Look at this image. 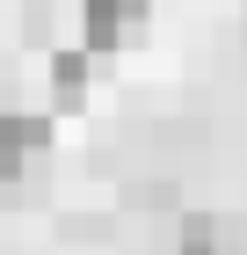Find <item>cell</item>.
I'll list each match as a JSON object with an SVG mask.
<instances>
[{
	"instance_id": "cell-1",
	"label": "cell",
	"mask_w": 247,
	"mask_h": 255,
	"mask_svg": "<svg viewBox=\"0 0 247 255\" xmlns=\"http://www.w3.org/2000/svg\"><path fill=\"white\" fill-rule=\"evenodd\" d=\"M153 0H80V51H124V44L146 37Z\"/></svg>"
},
{
	"instance_id": "cell-2",
	"label": "cell",
	"mask_w": 247,
	"mask_h": 255,
	"mask_svg": "<svg viewBox=\"0 0 247 255\" xmlns=\"http://www.w3.org/2000/svg\"><path fill=\"white\" fill-rule=\"evenodd\" d=\"M51 146V117H29V110H0V197L15 190L22 175H29V160Z\"/></svg>"
},
{
	"instance_id": "cell-3",
	"label": "cell",
	"mask_w": 247,
	"mask_h": 255,
	"mask_svg": "<svg viewBox=\"0 0 247 255\" xmlns=\"http://www.w3.org/2000/svg\"><path fill=\"white\" fill-rule=\"evenodd\" d=\"M167 255H247L240 219H226V212H182V219H174Z\"/></svg>"
},
{
	"instance_id": "cell-4",
	"label": "cell",
	"mask_w": 247,
	"mask_h": 255,
	"mask_svg": "<svg viewBox=\"0 0 247 255\" xmlns=\"http://www.w3.org/2000/svg\"><path fill=\"white\" fill-rule=\"evenodd\" d=\"M87 73H95L87 51H51V102L58 110H80L87 102Z\"/></svg>"
},
{
	"instance_id": "cell-5",
	"label": "cell",
	"mask_w": 247,
	"mask_h": 255,
	"mask_svg": "<svg viewBox=\"0 0 247 255\" xmlns=\"http://www.w3.org/2000/svg\"><path fill=\"white\" fill-rule=\"evenodd\" d=\"M29 37H51V0H29V22H22Z\"/></svg>"
},
{
	"instance_id": "cell-6",
	"label": "cell",
	"mask_w": 247,
	"mask_h": 255,
	"mask_svg": "<svg viewBox=\"0 0 247 255\" xmlns=\"http://www.w3.org/2000/svg\"><path fill=\"white\" fill-rule=\"evenodd\" d=\"M240 37H247V7H240Z\"/></svg>"
}]
</instances>
